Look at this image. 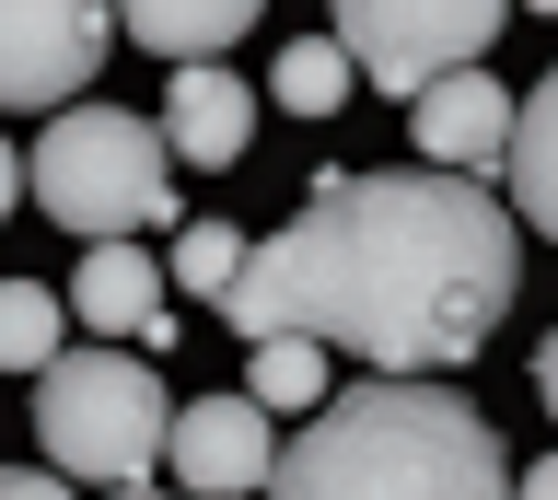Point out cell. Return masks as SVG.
Instances as JSON below:
<instances>
[{"instance_id":"cell-1","label":"cell","mask_w":558,"mask_h":500,"mask_svg":"<svg viewBox=\"0 0 558 500\" xmlns=\"http://www.w3.org/2000/svg\"><path fill=\"white\" fill-rule=\"evenodd\" d=\"M523 280V210L477 175H314L303 221L244 256V280L209 303L233 338H326L373 373H453L488 350V326Z\"/></svg>"},{"instance_id":"cell-2","label":"cell","mask_w":558,"mask_h":500,"mask_svg":"<svg viewBox=\"0 0 558 500\" xmlns=\"http://www.w3.org/2000/svg\"><path fill=\"white\" fill-rule=\"evenodd\" d=\"M512 477L500 430L430 373H373V385L326 395L291 442H279L268 489L291 500H488Z\"/></svg>"},{"instance_id":"cell-3","label":"cell","mask_w":558,"mask_h":500,"mask_svg":"<svg viewBox=\"0 0 558 500\" xmlns=\"http://www.w3.org/2000/svg\"><path fill=\"white\" fill-rule=\"evenodd\" d=\"M24 175H35V210L59 233L105 245L129 221H174V129L163 117H129V106H59L35 129Z\"/></svg>"},{"instance_id":"cell-4","label":"cell","mask_w":558,"mask_h":500,"mask_svg":"<svg viewBox=\"0 0 558 500\" xmlns=\"http://www.w3.org/2000/svg\"><path fill=\"white\" fill-rule=\"evenodd\" d=\"M35 442L59 477H105V489H140L174 442V395L151 385V361L94 338V350H59L35 373Z\"/></svg>"},{"instance_id":"cell-5","label":"cell","mask_w":558,"mask_h":500,"mask_svg":"<svg viewBox=\"0 0 558 500\" xmlns=\"http://www.w3.org/2000/svg\"><path fill=\"white\" fill-rule=\"evenodd\" d=\"M523 0H338V36L373 94H430L442 71H477Z\"/></svg>"},{"instance_id":"cell-6","label":"cell","mask_w":558,"mask_h":500,"mask_svg":"<svg viewBox=\"0 0 558 500\" xmlns=\"http://www.w3.org/2000/svg\"><path fill=\"white\" fill-rule=\"evenodd\" d=\"M117 47V0H0V106H82Z\"/></svg>"},{"instance_id":"cell-7","label":"cell","mask_w":558,"mask_h":500,"mask_svg":"<svg viewBox=\"0 0 558 500\" xmlns=\"http://www.w3.org/2000/svg\"><path fill=\"white\" fill-rule=\"evenodd\" d=\"M279 407L256 385L244 395H198V407H174V442H163V465L186 477V489H268L279 477Z\"/></svg>"},{"instance_id":"cell-8","label":"cell","mask_w":558,"mask_h":500,"mask_svg":"<svg viewBox=\"0 0 558 500\" xmlns=\"http://www.w3.org/2000/svg\"><path fill=\"white\" fill-rule=\"evenodd\" d=\"M512 94L477 71H442L430 94H408V129H418V163H453V175H488V163H512Z\"/></svg>"},{"instance_id":"cell-9","label":"cell","mask_w":558,"mask_h":500,"mask_svg":"<svg viewBox=\"0 0 558 500\" xmlns=\"http://www.w3.org/2000/svg\"><path fill=\"white\" fill-rule=\"evenodd\" d=\"M70 315L94 326V338H140V350H163L174 315H163V268L129 245V233H105L82 245V280H70Z\"/></svg>"},{"instance_id":"cell-10","label":"cell","mask_w":558,"mask_h":500,"mask_svg":"<svg viewBox=\"0 0 558 500\" xmlns=\"http://www.w3.org/2000/svg\"><path fill=\"white\" fill-rule=\"evenodd\" d=\"M163 129H174V163L221 175V163H244V141H256V94H244L221 59H186L174 94H163Z\"/></svg>"},{"instance_id":"cell-11","label":"cell","mask_w":558,"mask_h":500,"mask_svg":"<svg viewBox=\"0 0 558 500\" xmlns=\"http://www.w3.org/2000/svg\"><path fill=\"white\" fill-rule=\"evenodd\" d=\"M268 0H117V24H129V47H151V59H221V47L256 24Z\"/></svg>"},{"instance_id":"cell-12","label":"cell","mask_w":558,"mask_h":500,"mask_svg":"<svg viewBox=\"0 0 558 500\" xmlns=\"http://www.w3.org/2000/svg\"><path fill=\"white\" fill-rule=\"evenodd\" d=\"M512 210H523V233H558V71L523 94V117H512Z\"/></svg>"},{"instance_id":"cell-13","label":"cell","mask_w":558,"mask_h":500,"mask_svg":"<svg viewBox=\"0 0 558 500\" xmlns=\"http://www.w3.org/2000/svg\"><path fill=\"white\" fill-rule=\"evenodd\" d=\"M349 82H361L349 36H303V47H279V106H291V117H338V106H349Z\"/></svg>"},{"instance_id":"cell-14","label":"cell","mask_w":558,"mask_h":500,"mask_svg":"<svg viewBox=\"0 0 558 500\" xmlns=\"http://www.w3.org/2000/svg\"><path fill=\"white\" fill-rule=\"evenodd\" d=\"M59 326H70L59 291L0 280V373H47V361H59Z\"/></svg>"},{"instance_id":"cell-15","label":"cell","mask_w":558,"mask_h":500,"mask_svg":"<svg viewBox=\"0 0 558 500\" xmlns=\"http://www.w3.org/2000/svg\"><path fill=\"white\" fill-rule=\"evenodd\" d=\"M244 385L268 395V407H326V338H303V326L291 338H256V373Z\"/></svg>"},{"instance_id":"cell-16","label":"cell","mask_w":558,"mask_h":500,"mask_svg":"<svg viewBox=\"0 0 558 500\" xmlns=\"http://www.w3.org/2000/svg\"><path fill=\"white\" fill-rule=\"evenodd\" d=\"M244 256H256V245H244V233H221V221H186V233H174V280H186V291H209V303H221V291L244 280Z\"/></svg>"},{"instance_id":"cell-17","label":"cell","mask_w":558,"mask_h":500,"mask_svg":"<svg viewBox=\"0 0 558 500\" xmlns=\"http://www.w3.org/2000/svg\"><path fill=\"white\" fill-rule=\"evenodd\" d=\"M24 186H35V175H24V151L0 141V221H12V198H24Z\"/></svg>"},{"instance_id":"cell-18","label":"cell","mask_w":558,"mask_h":500,"mask_svg":"<svg viewBox=\"0 0 558 500\" xmlns=\"http://www.w3.org/2000/svg\"><path fill=\"white\" fill-rule=\"evenodd\" d=\"M535 395H547V419H558V338L535 350Z\"/></svg>"},{"instance_id":"cell-19","label":"cell","mask_w":558,"mask_h":500,"mask_svg":"<svg viewBox=\"0 0 558 500\" xmlns=\"http://www.w3.org/2000/svg\"><path fill=\"white\" fill-rule=\"evenodd\" d=\"M523 489H535V500H558V454H547V465H535V477H523Z\"/></svg>"},{"instance_id":"cell-20","label":"cell","mask_w":558,"mask_h":500,"mask_svg":"<svg viewBox=\"0 0 558 500\" xmlns=\"http://www.w3.org/2000/svg\"><path fill=\"white\" fill-rule=\"evenodd\" d=\"M523 12H558V0H523Z\"/></svg>"}]
</instances>
